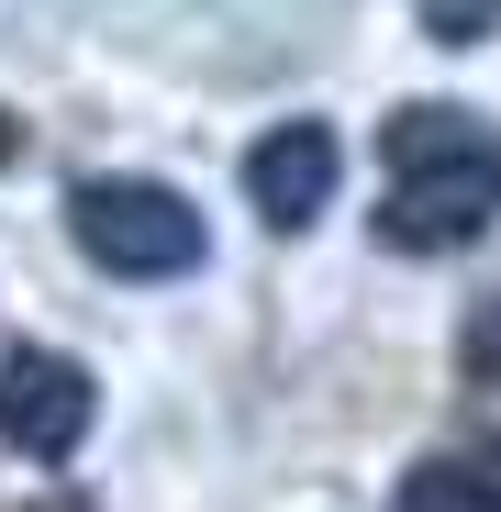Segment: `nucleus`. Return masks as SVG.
Returning a JSON list of instances; mask_svg holds the SVG:
<instances>
[{
	"label": "nucleus",
	"instance_id": "obj_1",
	"mask_svg": "<svg viewBox=\"0 0 501 512\" xmlns=\"http://www.w3.org/2000/svg\"><path fill=\"white\" fill-rule=\"evenodd\" d=\"M501 212V134L446 112V101H412L390 123V201H379V234L401 256H446L468 234H490Z\"/></svg>",
	"mask_w": 501,
	"mask_h": 512
},
{
	"label": "nucleus",
	"instance_id": "obj_2",
	"mask_svg": "<svg viewBox=\"0 0 501 512\" xmlns=\"http://www.w3.org/2000/svg\"><path fill=\"white\" fill-rule=\"evenodd\" d=\"M67 223H78V245H90V268H112V279H179V268H201V212L167 179H90L67 201Z\"/></svg>",
	"mask_w": 501,
	"mask_h": 512
},
{
	"label": "nucleus",
	"instance_id": "obj_3",
	"mask_svg": "<svg viewBox=\"0 0 501 512\" xmlns=\"http://www.w3.org/2000/svg\"><path fill=\"white\" fill-rule=\"evenodd\" d=\"M90 368L56 357V346H12L0 357V446H23V457H78V435H90Z\"/></svg>",
	"mask_w": 501,
	"mask_h": 512
},
{
	"label": "nucleus",
	"instance_id": "obj_4",
	"mask_svg": "<svg viewBox=\"0 0 501 512\" xmlns=\"http://www.w3.org/2000/svg\"><path fill=\"white\" fill-rule=\"evenodd\" d=\"M334 179H346V145H334L323 123H279V134L245 145V201H257L279 234H301V223L334 201Z\"/></svg>",
	"mask_w": 501,
	"mask_h": 512
},
{
	"label": "nucleus",
	"instance_id": "obj_5",
	"mask_svg": "<svg viewBox=\"0 0 501 512\" xmlns=\"http://www.w3.org/2000/svg\"><path fill=\"white\" fill-rule=\"evenodd\" d=\"M401 512H501V435L435 446L424 468L401 479Z\"/></svg>",
	"mask_w": 501,
	"mask_h": 512
},
{
	"label": "nucleus",
	"instance_id": "obj_6",
	"mask_svg": "<svg viewBox=\"0 0 501 512\" xmlns=\"http://www.w3.org/2000/svg\"><path fill=\"white\" fill-rule=\"evenodd\" d=\"M457 368H468L479 390H501V301H479V312H468V334H457Z\"/></svg>",
	"mask_w": 501,
	"mask_h": 512
},
{
	"label": "nucleus",
	"instance_id": "obj_7",
	"mask_svg": "<svg viewBox=\"0 0 501 512\" xmlns=\"http://www.w3.org/2000/svg\"><path fill=\"white\" fill-rule=\"evenodd\" d=\"M424 23H435V45H479L501 23V0H424Z\"/></svg>",
	"mask_w": 501,
	"mask_h": 512
},
{
	"label": "nucleus",
	"instance_id": "obj_8",
	"mask_svg": "<svg viewBox=\"0 0 501 512\" xmlns=\"http://www.w3.org/2000/svg\"><path fill=\"white\" fill-rule=\"evenodd\" d=\"M0 167H12V112H0Z\"/></svg>",
	"mask_w": 501,
	"mask_h": 512
}]
</instances>
